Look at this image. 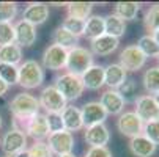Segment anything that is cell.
<instances>
[{"label":"cell","mask_w":159,"mask_h":157,"mask_svg":"<svg viewBox=\"0 0 159 157\" xmlns=\"http://www.w3.org/2000/svg\"><path fill=\"white\" fill-rule=\"evenodd\" d=\"M39 101L30 93H19L10 102V111L14 116V123L20 121L24 124L27 120L39 113Z\"/></svg>","instance_id":"cell-1"},{"label":"cell","mask_w":159,"mask_h":157,"mask_svg":"<svg viewBox=\"0 0 159 157\" xmlns=\"http://www.w3.org/2000/svg\"><path fill=\"white\" fill-rule=\"evenodd\" d=\"M44 82V68L39 61L30 58L17 66V85L25 89H35Z\"/></svg>","instance_id":"cell-2"},{"label":"cell","mask_w":159,"mask_h":157,"mask_svg":"<svg viewBox=\"0 0 159 157\" xmlns=\"http://www.w3.org/2000/svg\"><path fill=\"white\" fill-rule=\"evenodd\" d=\"M93 64H95V55L90 52V49L77 46L71 50H68L66 66H65L66 72L80 77L88 68H92Z\"/></svg>","instance_id":"cell-3"},{"label":"cell","mask_w":159,"mask_h":157,"mask_svg":"<svg viewBox=\"0 0 159 157\" xmlns=\"http://www.w3.org/2000/svg\"><path fill=\"white\" fill-rule=\"evenodd\" d=\"M54 86L57 88V91L65 98L66 102H73V101L79 99L84 94V91H85L82 79L79 76H74V74H70V72H63L61 76L55 77Z\"/></svg>","instance_id":"cell-4"},{"label":"cell","mask_w":159,"mask_h":157,"mask_svg":"<svg viewBox=\"0 0 159 157\" xmlns=\"http://www.w3.org/2000/svg\"><path fill=\"white\" fill-rule=\"evenodd\" d=\"M39 107L46 110V113H61L63 108L68 105L65 98L57 91L54 85L44 86L39 93Z\"/></svg>","instance_id":"cell-5"},{"label":"cell","mask_w":159,"mask_h":157,"mask_svg":"<svg viewBox=\"0 0 159 157\" xmlns=\"http://www.w3.org/2000/svg\"><path fill=\"white\" fill-rule=\"evenodd\" d=\"M147 63V57L142 54V50L135 46H128L120 52V66L128 72H137L140 71Z\"/></svg>","instance_id":"cell-6"},{"label":"cell","mask_w":159,"mask_h":157,"mask_svg":"<svg viewBox=\"0 0 159 157\" xmlns=\"http://www.w3.org/2000/svg\"><path fill=\"white\" fill-rule=\"evenodd\" d=\"M25 148H27V135L22 129L13 127L8 132H5L2 138V151L5 152V155L13 157L14 154L24 151Z\"/></svg>","instance_id":"cell-7"},{"label":"cell","mask_w":159,"mask_h":157,"mask_svg":"<svg viewBox=\"0 0 159 157\" xmlns=\"http://www.w3.org/2000/svg\"><path fill=\"white\" fill-rule=\"evenodd\" d=\"M117 129L121 135L125 137H137L142 135L143 130V121L135 115V111H123L121 115H118L117 118Z\"/></svg>","instance_id":"cell-8"},{"label":"cell","mask_w":159,"mask_h":157,"mask_svg":"<svg viewBox=\"0 0 159 157\" xmlns=\"http://www.w3.org/2000/svg\"><path fill=\"white\" fill-rule=\"evenodd\" d=\"M134 105H135V108H134L135 115H137L143 123L159 120V105H157L154 96H150V94L137 96Z\"/></svg>","instance_id":"cell-9"},{"label":"cell","mask_w":159,"mask_h":157,"mask_svg":"<svg viewBox=\"0 0 159 157\" xmlns=\"http://www.w3.org/2000/svg\"><path fill=\"white\" fill-rule=\"evenodd\" d=\"M46 143H48L49 149L52 151V154H55V155L73 154V149H74V137L68 130L49 133Z\"/></svg>","instance_id":"cell-10"},{"label":"cell","mask_w":159,"mask_h":157,"mask_svg":"<svg viewBox=\"0 0 159 157\" xmlns=\"http://www.w3.org/2000/svg\"><path fill=\"white\" fill-rule=\"evenodd\" d=\"M22 130L25 132V135L32 137L35 142H44L49 137V127L46 121V115L44 113H36L30 120H27L22 124Z\"/></svg>","instance_id":"cell-11"},{"label":"cell","mask_w":159,"mask_h":157,"mask_svg":"<svg viewBox=\"0 0 159 157\" xmlns=\"http://www.w3.org/2000/svg\"><path fill=\"white\" fill-rule=\"evenodd\" d=\"M66 57H68V50L51 44L46 47V50L43 52V68L51 69V71H61L66 66Z\"/></svg>","instance_id":"cell-12"},{"label":"cell","mask_w":159,"mask_h":157,"mask_svg":"<svg viewBox=\"0 0 159 157\" xmlns=\"http://www.w3.org/2000/svg\"><path fill=\"white\" fill-rule=\"evenodd\" d=\"M38 33L36 27L29 24L27 20L20 19L14 24V42L22 49V47H32L36 42Z\"/></svg>","instance_id":"cell-13"},{"label":"cell","mask_w":159,"mask_h":157,"mask_svg":"<svg viewBox=\"0 0 159 157\" xmlns=\"http://www.w3.org/2000/svg\"><path fill=\"white\" fill-rule=\"evenodd\" d=\"M80 115H82V121H84V127H90V126H96V124H104V121L107 120V113L104 107L99 104V101H92L87 102L82 108H80Z\"/></svg>","instance_id":"cell-14"},{"label":"cell","mask_w":159,"mask_h":157,"mask_svg":"<svg viewBox=\"0 0 159 157\" xmlns=\"http://www.w3.org/2000/svg\"><path fill=\"white\" fill-rule=\"evenodd\" d=\"M99 104L104 107L107 115H113L118 116L125 111V99L121 98V94L117 91V89H106V91L101 94Z\"/></svg>","instance_id":"cell-15"},{"label":"cell","mask_w":159,"mask_h":157,"mask_svg":"<svg viewBox=\"0 0 159 157\" xmlns=\"http://www.w3.org/2000/svg\"><path fill=\"white\" fill-rule=\"evenodd\" d=\"M22 19L27 20L32 25H41L49 19V5L43 2H33L29 3L22 13Z\"/></svg>","instance_id":"cell-16"},{"label":"cell","mask_w":159,"mask_h":157,"mask_svg":"<svg viewBox=\"0 0 159 157\" xmlns=\"http://www.w3.org/2000/svg\"><path fill=\"white\" fill-rule=\"evenodd\" d=\"M84 138L90 148H99V146H107L110 140V132L106 124H96V126H90L85 127L84 132Z\"/></svg>","instance_id":"cell-17"},{"label":"cell","mask_w":159,"mask_h":157,"mask_svg":"<svg viewBox=\"0 0 159 157\" xmlns=\"http://www.w3.org/2000/svg\"><path fill=\"white\" fill-rule=\"evenodd\" d=\"M120 46V39L117 38H112L109 35H101L99 38L96 39H92L90 41V47H92V52L93 55H99V57H107V55H112Z\"/></svg>","instance_id":"cell-18"},{"label":"cell","mask_w":159,"mask_h":157,"mask_svg":"<svg viewBox=\"0 0 159 157\" xmlns=\"http://www.w3.org/2000/svg\"><path fill=\"white\" fill-rule=\"evenodd\" d=\"M128 79V72L121 68L118 63H110L104 66V85L109 89H118Z\"/></svg>","instance_id":"cell-19"},{"label":"cell","mask_w":159,"mask_h":157,"mask_svg":"<svg viewBox=\"0 0 159 157\" xmlns=\"http://www.w3.org/2000/svg\"><path fill=\"white\" fill-rule=\"evenodd\" d=\"M80 79L87 89H92V91L101 89L104 86V66L93 64L80 76Z\"/></svg>","instance_id":"cell-20"},{"label":"cell","mask_w":159,"mask_h":157,"mask_svg":"<svg viewBox=\"0 0 159 157\" xmlns=\"http://www.w3.org/2000/svg\"><path fill=\"white\" fill-rule=\"evenodd\" d=\"M60 115H61V120H63L65 130L73 133V132H77V130L84 129V121H82V115H80V108H77L76 105H66Z\"/></svg>","instance_id":"cell-21"},{"label":"cell","mask_w":159,"mask_h":157,"mask_svg":"<svg viewBox=\"0 0 159 157\" xmlns=\"http://www.w3.org/2000/svg\"><path fill=\"white\" fill-rule=\"evenodd\" d=\"M156 148L157 146L145 135H137L129 140V151L135 157H151L156 152Z\"/></svg>","instance_id":"cell-22"},{"label":"cell","mask_w":159,"mask_h":157,"mask_svg":"<svg viewBox=\"0 0 159 157\" xmlns=\"http://www.w3.org/2000/svg\"><path fill=\"white\" fill-rule=\"evenodd\" d=\"M140 11V3L137 2H118L113 5V14L121 20H135Z\"/></svg>","instance_id":"cell-23"},{"label":"cell","mask_w":159,"mask_h":157,"mask_svg":"<svg viewBox=\"0 0 159 157\" xmlns=\"http://www.w3.org/2000/svg\"><path fill=\"white\" fill-rule=\"evenodd\" d=\"M125 33H126V22L125 20L117 17L113 13L109 14L107 17H104V35L120 39Z\"/></svg>","instance_id":"cell-24"},{"label":"cell","mask_w":159,"mask_h":157,"mask_svg":"<svg viewBox=\"0 0 159 157\" xmlns=\"http://www.w3.org/2000/svg\"><path fill=\"white\" fill-rule=\"evenodd\" d=\"M92 11H93L92 2H70V3H66L68 17H73V19L87 20L92 16Z\"/></svg>","instance_id":"cell-25"},{"label":"cell","mask_w":159,"mask_h":157,"mask_svg":"<svg viewBox=\"0 0 159 157\" xmlns=\"http://www.w3.org/2000/svg\"><path fill=\"white\" fill-rule=\"evenodd\" d=\"M104 35V17L99 14H92L85 20V28H84V36H87L90 41L99 38Z\"/></svg>","instance_id":"cell-26"},{"label":"cell","mask_w":159,"mask_h":157,"mask_svg":"<svg viewBox=\"0 0 159 157\" xmlns=\"http://www.w3.org/2000/svg\"><path fill=\"white\" fill-rule=\"evenodd\" d=\"M52 39H54L52 44H55V46H58V47H61L65 50H71V49L77 47V44H79V38L71 35L70 32H66L61 25L55 28Z\"/></svg>","instance_id":"cell-27"},{"label":"cell","mask_w":159,"mask_h":157,"mask_svg":"<svg viewBox=\"0 0 159 157\" xmlns=\"http://www.w3.org/2000/svg\"><path fill=\"white\" fill-rule=\"evenodd\" d=\"M20 60H22V49L16 42L0 47V63L19 66Z\"/></svg>","instance_id":"cell-28"},{"label":"cell","mask_w":159,"mask_h":157,"mask_svg":"<svg viewBox=\"0 0 159 157\" xmlns=\"http://www.w3.org/2000/svg\"><path fill=\"white\" fill-rule=\"evenodd\" d=\"M143 88L150 96H156L159 93V66H153V68L147 69L143 72Z\"/></svg>","instance_id":"cell-29"},{"label":"cell","mask_w":159,"mask_h":157,"mask_svg":"<svg viewBox=\"0 0 159 157\" xmlns=\"http://www.w3.org/2000/svg\"><path fill=\"white\" fill-rule=\"evenodd\" d=\"M135 46L142 50V54L147 58H157L159 57V46L156 44V41L153 39L151 35H143Z\"/></svg>","instance_id":"cell-30"},{"label":"cell","mask_w":159,"mask_h":157,"mask_svg":"<svg viewBox=\"0 0 159 157\" xmlns=\"http://www.w3.org/2000/svg\"><path fill=\"white\" fill-rule=\"evenodd\" d=\"M143 25L148 32V35H153L154 32L159 30V3L150 7V10L145 14L143 19Z\"/></svg>","instance_id":"cell-31"},{"label":"cell","mask_w":159,"mask_h":157,"mask_svg":"<svg viewBox=\"0 0 159 157\" xmlns=\"http://www.w3.org/2000/svg\"><path fill=\"white\" fill-rule=\"evenodd\" d=\"M125 99V102H135L137 99V83L134 79H126V82L117 89Z\"/></svg>","instance_id":"cell-32"},{"label":"cell","mask_w":159,"mask_h":157,"mask_svg":"<svg viewBox=\"0 0 159 157\" xmlns=\"http://www.w3.org/2000/svg\"><path fill=\"white\" fill-rule=\"evenodd\" d=\"M17 14V3L0 2V24H11Z\"/></svg>","instance_id":"cell-33"},{"label":"cell","mask_w":159,"mask_h":157,"mask_svg":"<svg viewBox=\"0 0 159 157\" xmlns=\"http://www.w3.org/2000/svg\"><path fill=\"white\" fill-rule=\"evenodd\" d=\"M0 79H2L8 86L16 85L17 83V66L0 63Z\"/></svg>","instance_id":"cell-34"},{"label":"cell","mask_w":159,"mask_h":157,"mask_svg":"<svg viewBox=\"0 0 159 157\" xmlns=\"http://www.w3.org/2000/svg\"><path fill=\"white\" fill-rule=\"evenodd\" d=\"M61 27L66 30V32H70L71 35L74 36H82L84 35V28H85V20H79V19H73V17H65L63 20V24Z\"/></svg>","instance_id":"cell-35"},{"label":"cell","mask_w":159,"mask_h":157,"mask_svg":"<svg viewBox=\"0 0 159 157\" xmlns=\"http://www.w3.org/2000/svg\"><path fill=\"white\" fill-rule=\"evenodd\" d=\"M142 135H145L150 142H153L157 146L159 145V120L150 121V123H143Z\"/></svg>","instance_id":"cell-36"},{"label":"cell","mask_w":159,"mask_h":157,"mask_svg":"<svg viewBox=\"0 0 159 157\" xmlns=\"http://www.w3.org/2000/svg\"><path fill=\"white\" fill-rule=\"evenodd\" d=\"M27 151H29L30 157H54V154L49 149L46 142H35Z\"/></svg>","instance_id":"cell-37"},{"label":"cell","mask_w":159,"mask_h":157,"mask_svg":"<svg viewBox=\"0 0 159 157\" xmlns=\"http://www.w3.org/2000/svg\"><path fill=\"white\" fill-rule=\"evenodd\" d=\"M14 42V25L0 24V47Z\"/></svg>","instance_id":"cell-38"},{"label":"cell","mask_w":159,"mask_h":157,"mask_svg":"<svg viewBox=\"0 0 159 157\" xmlns=\"http://www.w3.org/2000/svg\"><path fill=\"white\" fill-rule=\"evenodd\" d=\"M44 115H46V121H48V127H49V132L51 133L65 130L63 120H61V115L60 113H44Z\"/></svg>","instance_id":"cell-39"},{"label":"cell","mask_w":159,"mask_h":157,"mask_svg":"<svg viewBox=\"0 0 159 157\" xmlns=\"http://www.w3.org/2000/svg\"><path fill=\"white\" fill-rule=\"evenodd\" d=\"M84 157H112V152L109 151L107 146H99V148H90Z\"/></svg>","instance_id":"cell-40"},{"label":"cell","mask_w":159,"mask_h":157,"mask_svg":"<svg viewBox=\"0 0 159 157\" xmlns=\"http://www.w3.org/2000/svg\"><path fill=\"white\" fill-rule=\"evenodd\" d=\"M8 89H10V86H8L2 79H0V98H2L3 94H7V93H8Z\"/></svg>","instance_id":"cell-41"},{"label":"cell","mask_w":159,"mask_h":157,"mask_svg":"<svg viewBox=\"0 0 159 157\" xmlns=\"http://www.w3.org/2000/svg\"><path fill=\"white\" fill-rule=\"evenodd\" d=\"M13 157H30V154H29V151H27V149H24V151H20V152L14 154Z\"/></svg>","instance_id":"cell-42"},{"label":"cell","mask_w":159,"mask_h":157,"mask_svg":"<svg viewBox=\"0 0 159 157\" xmlns=\"http://www.w3.org/2000/svg\"><path fill=\"white\" fill-rule=\"evenodd\" d=\"M151 36H153V39L156 41V44H157V46H159V30H157V32H154V33H153Z\"/></svg>","instance_id":"cell-43"},{"label":"cell","mask_w":159,"mask_h":157,"mask_svg":"<svg viewBox=\"0 0 159 157\" xmlns=\"http://www.w3.org/2000/svg\"><path fill=\"white\" fill-rule=\"evenodd\" d=\"M57 157H76L74 154H66V155H57Z\"/></svg>","instance_id":"cell-44"},{"label":"cell","mask_w":159,"mask_h":157,"mask_svg":"<svg viewBox=\"0 0 159 157\" xmlns=\"http://www.w3.org/2000/svg\"><path fill=\"white\" fill-rule=\"evenodd\" d=\"M154 99H156V102H157V105H159V93H157V94L154 96Z\"/></svg>","instance_id":"cell-45"},{"label":"cell","mask_w":159,"mask_h":157,"mask_svg":"<svg viewBox=\"0 0 159 157\" xmlns=\"http://www.w3.org/2000/svg\"><path fill=\"white\" fill-rule=\"evenodd\" d=\"M0 127H2V116H0Z\"/></svg>","instance_id":"cell-46"},{"label":"cell","mask_w":159,"mask_h":157,"mask_svg":"<svg viewBox=\"0 0 159 157\" xmlns=\"http://www.w3.org/2000/svg\"><path fill=\"white\" fill-rule=\"evenodd\" d=\"M5 157H11V155H5Z\"/></svg>","instance_id":"cell-47"},{"label":"cell","mask_w":159,"mask_h":157,"mask_svg":"<svg viewBox=\"0 0 159 157\" xmlns=\"http://www.w3.org/2000/svg\"><path fill=\"white\" fill-rule=\"evenodd\" d=\"M157 61H159V57H157Z\"/></svg>","instance_id":"cell-48"}]
</instances>
